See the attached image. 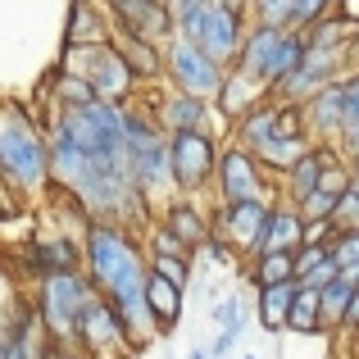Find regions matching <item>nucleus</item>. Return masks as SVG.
<instances>
[{
	"label": "nucleus",
	"instance_id": "aec40b11",
	"mask_svg": "<svg viewBox=\"0 0 359 359\" xmlns=\"http://www.w3.org/2000/svg\"><path fill=\"white\" fill-rule=\"evenodd\" d=\"M114 46L118 55L128 60L132 78H137V87H164V46L159 41H146V36H128V32H114Z\"/></svg>",
	"mask_w": 359,
	"mask_h": 359
},
{
	"label": "nucleus",
	"instance_id": "e433bc0d",
	"mask_svg": "<svg viewBox=\"0 0 359 359\" xmlns=\"http://www.w3.org/2000/svg\"><path fill=\"white\" fill-rule=\"evenodd\" d=\"M332 223H337L341 232H346V228H359V191H355V187L341 196V201H337V210H332Z\"/></svg>",
	"mask_w": 359,
	"mask_h": 359
},
{
	"label": "nucleus",
	"instance_id": "58836bf2",
	"mask_svg": "<svg viewBox=\"0 0 359 359\" xmlns=\"http://www.w3.org/2000/svg\"><path fill=\"white\" fill-rule=\"evenodd\" d=\"M337 337H346L351 346H359V287H355L351 305H346V314H341V327H337Z\"/></svg>",
	"mask_w": 359,
	"mask_h": 359
},
{
	"label": "nucleus",
	"instance_id": "6ab92c4d",
	"mask_svg": "<svg viewBox=\"0 0 359 359\" xmlns=\"http://www.w3.org/2000/svg\"><path fill=\"white\" fill-rule=\"evenodd\" d=\"M337 155H341V146H309L305 155H300L296 164H291L287 173L278 177L282 196H287L291 205H300V201H305V196H309V191H314V187H318V177H323V168L332 164Z\"/></svg>",
	"mask_w": 359,
	"mask_h": 359
},
{
	"label": "nucleus",
	"instance_id": "20e7f679",
	"mask_svg": "<svg viewBox=\"0 0 359 359\" xmlns=\"http://www.w3.org/2000/svg\"><path fill=\"white\" fill-rule=\"evenodd\" d=\"M123 128H128L132 182H137V191L146 196V201L155 205V214H159V205H164L168 196H177L173 191V159H168V132L159 128L155 114H150V105L141 100V91H137V100L123 105Z\"/></svg>",
	"mask_w": 359,
	"mask_h": 359
},
{
	"label": "nucleus",
	"instance_id": "f8f14e48",
	"mask_svg": "<svg viewBox=\"0 0 359 359\" xmlns=\"http://www.w3.org/2000/svg\"><path fill=\"white\" fill-rule=\"evenodd\" d=\"M269 210L273 201H214L210 205V228L223 232L232 245H237V255L245 259H255V255L264 250V228H269Z\"/></svg>",
	"mask_w": 359,
	"mask_h": 359
},
{
	"label": "nucleus",
	"instance_id": "09e8293b",
	"mask_svg": "<svg viewBox=\"0 0 359 359\" xmlns=\"http://www.w3.org/2000/svg\"><path fill=\"white\" fill-rule=\"evenodd\" d=\"M346 278H351V282H355V287H359V273H346Z\"/></svg>",
	"mask_w": 359,
	"mask_h": 359
},
{
	"label": "nucleus",
	"instance_id": "f3484780",
	"mask_svg": "<svg viewBox=\"0 0 359 359\" xmlns=\"http://www.w3.org/2000/svg\"><path fill=\"white\" fill-rule=\"evenodd\" d=\"M159 223H164L168 232H173L182 245H191V250H201L205 237H210V205H205V196H168L164 205H159L155 214Z\"/></svg>",
	"mask_w": 359,
	"mask_h": 359
},
{
	"label": "nucleus",
	"instance_id": "5701e85b",
	"mask_svg": "<svg viewBox=\"0 0 359 359\" xmlns=\"http://www.w3.org/2000/svg\"><path fill=\"white\" fill-rule=\"evenodd\" d=\"M296 291H300L296 278L255 291V318H259V332H269V337L287 332V314H291V305H296Z\"/></svg>",
	"mask_w": 359,
	"mask_h": 359
},
{
	"label": "nucleus",
	"instance_id": "ea45409f",
	"mask_svg": "<svg viewBox=\"0 0 359 359\" xmlns=\"http://www.w3.org/2000/svg\"><path fill=\"white\" fill-rule=\"evenodd\" d=\"M337 223L332 219H318V223H305V245H332L337 241Z\"/></svg>",
	"mask_w": 359,
	"mask_h": 359
},
{
	"label": "nucleus",
	"instance_id": "f704fd0d",
	"mask_svg": "<svg viewBox=\"0 0 359 359\" xmlns=\"http://www.w3.org/2000/svg\"><path fill=\"white\" fill-rule=\"evenodd\" d=\"M196 255H201V259H210V264H219V269H232V264H237V245L223 237V232H210Z\"/></svg>",
	"mask_w": 359,
	"mask_h": 359
},
{
	"label": "nucleus",
	"instance_id": "9b49d317",
	"mask_svg": "<svg viewBox=\"0 0 359 359\" xmlns=\"http://www.w3.org/2000/svg\"><path fill=\"white\" fill-rule=\"evenodd\" d=\"M141 100L150 105V114L159 118V128L164 132H191V128H210L219 132V137H232L228 123L219 118V109H214V100L205 96H191V91H173V87H146L141 91Z\"/></svg>",
	"mask_w": 359,
	"mask_h": 359
},
{
	"label": "nucleus",
	"instance_id": "79ce46f5",
	"mask_svg": "<svg viewBox=\"0 0 359 359\" xmlns=\"http://www.w3.org/2000/svg\"><path fill=\"white\" fill-rule=\"evenodd\" d=\"M341 155L351 159V164H359V123H351V128L341 132Z\"/></svg>",
	"mask_w": 359,
	"mask_h": 359
},
{
	"label": "nucleus",
	"instance_id": "39448f33",
	"mask_svg": "<svg viewBox=\"0 0 359 359\" xmlns=\"http://www.w3.org/2000/svg\"><path fill=\"white\" fill-rule=\"evenodd\" d=\"M27 296H32L36 314H41L46 337H50L60 351H78V318H82V309H87V300L96 296V287H91L87 269L36 278Z\"/></svg>",
	"mask_w": 359,
	"mask_h": 359
},
{
	"label": "nucleus",
	"instance_id": "c9c22d12",
	"mask_svg": "<svg viewBox=\"0 0 359 359\" xmlns=\"http://www.w3.org/2000/svg\"><path fill=\"white\" fill-rule=\"evenodd\" d=\"M241 332H245V318H241V323H232V327H219V337H214V341L205 346V351H210V359H228L232 351H237Z\"/></svg>",
	"mask_w": 359,
	"mask_h": 359
},
{
	"label": "nucleus",
	"instance_id": "49530a36",
	"mask_svg": "<svg viewBox=\"0 0 359 359\" xmlns=\"http://www.w3.org/2000/svg\"><path fill=\"white\" fill-rule=\"evenodd\" d=\"M60 359H91V355H82V351H64Z\"/></svg>",
	"mask_w": 359,
	"mask_h": 359
},
{
	"label": "nucleus",
	"instance_id": "4be33fe9",
	"mask_svg": "<svg viewBox=\"0 0 359 359\" xmlns=\"http://www.w3.org/2000/svg\"><path fill=\"white\" fill-rule=\"evenodd\" d=\"M146 305H150V314H155V332L173 337L177 323H182V309H187V287H177V282L150 273L146 278Z\"/></svg>",
	"mask_w": 359,
	"mask_h": 359
},
{
	"label": "nucleus",
	"instance_id": "9d476101",
	"mask_svg": "<svg viewBox=\"0 0 359 359\" xmlns=\"http://www.w3.org/2000/svg\"><path fill=\"white\" fill-rule=\"evenodd\" d=\"M223 78H228V64H219L196 41H187V36H177V32L164 41V87L214 100L219 87H223Z\"/></svg>",
	"mask_w": 359,
	"mask_h": 359
},
{
	"label": "nucleus",
	"instance_id": "473e14b6",
	"mask_svg": "<svg viewBox=\"0 0 359 359\" xmlns=\"http://www.w3.org/2000/svg\"><path fill=\"white\" fill-rule=\"evenodd\" d=\"M332 259H337V269H341V273H359V228L337 232V241H332Z\"/></svg>",
	"mask_w": 359,
	"mask_h": 359
},
{
	"label": "nucleus",
	"instance_id": "37998d69",
	"mask_svg": "<svg viewBox=\"0 0 359 359\" xmlns=\"http://www.w3.org/2000/svg\"><path fill=\"white\" fill-rule=\"evenodd\" d=\"M201 5H205V0H168V9H173V23H177L182 14H191V9H201Z\"/></svg>",
	"mask_w": 359,
	"mask_h": 359
},
{
	"label": "nucleus",
	"instance_id": "1a4fd4ad",
	"mask_svg": "<svg viewBox=\"0 0 359 359\" xmlns=\"http://www.w3.org/2000/svg\"><path fill=\"white\" fill-rule=\"evenodd\" d=\"M278 196H282L278 177H273L245 146H237L232 137L223 141L219 168H214V201L232 205V201H278Z\"/></svg>",
	"mask_w": 359,
	"mask_h": 359
},
{
	"label": "nucleus",
	"instance_id": "72a5a7b5",
	"mask_svg": "<svg viewBox=\"0 0 359 359\" xmlns=\"http://www.w3.org/2000/svg\"><path fill=\"white\" fill-rule=\"evenodd\" d=\"M337 201H341V196H332V191H323V187H314V191H309L305 201L296 205V210H300V219H305V223H318V219H332Z\"/></svg>",
	"mask_w": 359,
	"mask_h": 359
},
{
	"label": "nucleus",
	"instance_id": "7c9ffc66",
	"mask_svg": "<svg viewBox=\"0 0 359 359\" xmlns=\"http://www.w3.org/2000/svg\"><path fill=\"white\" fill-rule=\"evenodd\" d=\"M250 23H264V27H291L296 23V0H250Z\"/></svg>",
	"mask_w": 359,
	"mask_h": 359
},
{
	"label": "nucleus",
	"instance_id": "8fccbe9b",
	"mask_svg": "<svg viewBox=\"0 0 359 359\" xmlns=\"http://www.w3.org/2000/svg\"><path fill=\"white\" fill-rule=\"evenodd\" d=\"M241 359H259V355H241Z\"/></svg>",
	"mask_w": 359,
	"mask_h": 359
},
{
	"label": "nucleus",
	"instance_id": "a878e982",
	"mask_svg": "<svg viewBox=\"0 0 359 359\" xmlns=\"http://www.w3.org/2000/svg\"><path fill=\"white\" fill-rule=\"evenodd\" d=\"M241 273H245V282H250L255 291L291 282L296 278V250H264V255H255V259H245Z\"/></svg>",
	"mask_w": 359,
	"mask_h": 359
},
{
	"label": "nucleus",
	"instance_id": "c03bdc74",
	"mask_svg": "<svg viewBox=\"0 0 359 359\" xmlns=\"http://www.w3.org/2000/svg\"><path fill=\"white\" fill-rule=\"evenodd\" d=\"M223 5H228V9H241V14H245V9H250V0H223ZM245 18H250V14H245Z\"/></svg>",
	"mask_w": 359,
	"mask_h": 359
},
{
	"label": "nucleus",
	"instance_id": "ddd939ff",
	"mask_svg": "<svg viewBox=\"0 0 359 359\" xmlns=\"http://www.w3.org/2000/svg\"><path fill=\"white\" fill-rule=\"evenodd\" d=\"M78 351L91 359H132L128 351V332H123V318L114 314L105 296H91L87 309L78 318Z\"/></svg>",
	"mask_w": 359,
	"mask_h": 359
},
{
	"label": "nucleus",
	"instance_id": "c85d7f7f",
	"mask_svg": "<svg viewBox=\"0 0 359 359\" xmlns=\"http://www.w3.org/2000/svg\"><path fill=\"white\" fill-rule=\"evenodd\" d=\"M287 332L296 337H327L323 309H318V291H296V305L287 314Z\"/></svg>",
	"mask_w": 359,
	"mask_h": 359
},
{
	"label": "nucleus",
	"instance_id": "2eb2a0df",
	"mask_svg": "<svg viewBox=\"0 0 359 359\" xmlns=\"http://www.w3.org/2000/svg\"><path fill=\"white\" fill-rule=\"evenodd\" d=\"M23 269L32 282L50 278V273H78L82 269V232L50 228L41 237H32L23 245Z\"/></svg>",
	"mask_w": 359,
	"mask_h": 359
},
{
	"label": "nucleus",
	"instance_id": "c756f323",
	"mask_svg": "<svg viewBox=\"0 0 359 359\" xmlns=\"http://www.w3.org/2000/svg\"><path fill=\"white\" fill-rule=\"evenodd\" d=\"M351 296H355V282L346 278V273H337V278L318 291V309H323V327L327 332L341 327V314H346V305H351Z\"/></svg>",
	"mask_w": 359,
	"mask_h": 359
},
{
	"label": "nucleus",
	"instance_id": "4c0bfd02",
	"mask_svg": "<svg viewBox=\"0 0 359 359\" xmlns=\"http://www.w3.org/2000/svg\"><path fill=\"white\" fill-rule=\"evenodd\" d=\"M210 323H219V327L241 323V300L228 296V300H219V305H210Z\"/></svg>",
	"mask_w": 359,
	"mask_h": 359
},
{
	"label": "nucleus",
	"instance_id": "412c9836",
	"mask_svg": "<svg viewBox=\"0 0 359 359\" xmlns=\"http://www.w3.org/2000/svg\"><path fill=\"white\" fill-rule=\"evenodd\" d=\"M264 96H273V91L264 87L259 78H245V73L228 69V78H223L219 96H214V109H219V118L228 123V132H232V123H237V118L245 114V109H255Z\"/></svg>",
	"mask_w": 359,
	"mask_h": 359
},
{
	"label": "nucleus",
	"instance_id": "4468645a",
	"mask_svg": "<svg viewBox=\"0 0 359 359\" xmlns=\"http://www.w3.org/2000/svg\"><path fill=\"white\" fill-rule=\"evenodd\" d=\"M346 73H351V60H346V50H323V46H305V60H300V69L291 73L282 87H273V96L287 100V105H305L314 91H323L327 82H341Z\"/></svg>",
	"mask_w": 359,
	"mask_h": 359
},
{
	"label": "nucleus",
	"instance_id": "7ed1b4c3",
	"mask_svg": "<svg viewBox=\"0 0 359 359\" xmlns=\"http://www.w3.org/2000/svg\"><path fill=\"white\" fill-rule=\"evenodd\" d=\"M232 141L250 150L273 177H282L309 146H314V137H309V128H305V109L287 105V100H278V96H264L255 109H245V114L232 123Z\"/></svg>",
	"mask_w": 359,
	"mask_h": 359
},
{
	"label": "nucleus",
	"instance_id": "a19ab883",
	"mask_svg": "<svg viewBox=\"0 0 359 359\" xmlns=\"http://www.w3.org/2000/svg\"><path fill=\"white\" fill-rule=\"evenodd\" d=\"M359 123V69L346 73V128Z\"/></svg>",
	"mask_w": 359,
	"mask_h": 359
},
{
	"label": "nucleus",
	"instance_id": "0eeeda50",
	"mask_svg": "<svg viewBox=\"0 0 359 359\" xmlns=\"http://www.w3.org/2000/svg\"><path fill=\"white\" fill-rule=\"evenodd\" d=\"M219 132L191 128V132H168V159H173V191L177 196H210L214 191V168L223 150Z\"/></svg>",
	"mask_w": 359,
	"mask_h": 359
},
{
	"label": "nucleus",
	"instance_id": "dca6fc26",
	"mask_svg": "<svg viewBox=\"0 0 359 359\" xmlns=\"http://www.w3.org/2000/svg\"><path fill=\"white\" fill-rule=\"evenodd\" d=\"M305 128L314 137V146H341V132H346V78L341 82H327L323 91L305 100Z\"/></svg>",
	"mask_w": 359,
	"mask_h": 359
},
{
	"label": "nucleus",
	"instance_id": "bb28decb",
	"mask_svg": "<svg viewBox=\"0 0 359 359\" xmlns=\"http://www.w3.org/2000/svg\"><path fill=\"white\" fill-rule=\"evenodd\" d=\"M337 273L341 269H337V259H332V245H300L296 250V282H300V291H323Z\"/></svg>",
	"mask_w": 359,
	"mask_h": 359
},
{
	"label": "nucleus",
	"instance_id": "6e6552de",
	"mask_svg": "<svg viewBox=\"0 0 359 359\" xmlns=\"http://www.w3.org/2000/svg\"><path fill=\"white\" fill-rule=\"evenodd\" d=\"M245 27H250V18L241 14V9H228L223 0H205L201 9H191V14L177 18V36H187V41H196L201 50H210L219 64H237L241 55V41H245Z\"/></svg>",
	"mask_w": 359,
	"mask_h": 359
},
{
	"label": "nucleus",
	"instance_id": "393cba45",
	"mask_svg": "<svg viewBox=\"0 0 359 359\" xmlns=\"http://www.w3.org/2000/svg\"><path fill=\"white\" fill-rule=\"evenodd\" d=\"M287 32V27H264V23H250L245 27V41H241V55H237V64L232 69L245 73V78H259L264 82V69H269V55H273V46H278V36ZM269 87V82H264Z\"/></svg>",
	"mask_w": 359,
	"mask_h": 359
},
{
	"label": "nucleus",
	"instance_id": "cd10ccee",
	"mask_svg": "<svg viewBox=\"0 0 359 359\" xmlns=\"http://www.w3.org/2000/svg\"><path fill=\"white\" fill-rule=\"evenodd\" d=\"M300 60H305V32L287 27V32L278 36V46H273V55H269V69H264V82H269V91L282 87V82H287L291 73L300 69Z\"/></svg>",
	"mask_w": 359,
	"mask_h": 359
},
{
	"label": "nucleus",
	"instance_id": "f257e3e1",
	"mask_svg": "<svg viewBox=\"0 0 359 359\" xmlns=\"http://www.w3.org/2000/svg\"><path fill=\"white\" fill-rule=\"evenodd\" d=\"M50 191V141L46 123L27 100H0V196L46 201Z\"/></svg>",
	"mask_w": 359,
	"mask_h": 359
},
{
	"label": "nucleus",
	"instance_id": "423d86ee",
	"mask_svg": "<svg viewBox=\"0 0 359 359\" xmlns=\"http://www.w3.org/2000/svg\"><path fill=\"white\" fill-rule=\"evenodd\" d=\"M60 64L73 69V73H82V78L91 82V91H96V100H105V105H128L141 91L114 41H105V46H64Z\"/></svg>",
	"mask_w": 359,
	"mask_h": 359
},
{
	"label": "nucleus",
	"instance_id": "a211bd4d",
	"mask_svg": "<svg viewBox=\"0 0 359 359\" xmlns=\"http://www.w3.org/2000/svg\"><path fill=\"white\" fill-rule=\"evenodd\" d=\"M114 41V18L105 0H69L64 14V46H105Z\"/></svg>",
	"mask_w": 359,
	"mask_h": 359
},
{
	"label": "nucleus",
	"instance_id": "2f4dec72",
	"mask_svg": "<svg viewBox=\"0 0 359 359\" xmlns=\"http://www.w3.org/2000/svg\"><path fill=\"white\" fill-rule=\"evenodd\" d=\"M341 9V0H296V32H309L314 23H323L327 14H337Z\"/></svg>",
	"mask_w": 359,
	"mask_h": 359
},
{
	"label": "nucleus",
	"instance_id": "de8ad7c7",
	"mask_svg": "<svg viewBox=\"0 0 359 359\" xmlns=\"http://www.w3.org/2000/svg\"><path fill=\"white\" fill-rule=\"evenodd\" d=\"M351 187L359 191V164H351Z\"/></svg>",
	"mask_w": 359,
	"mask_h": 359
},
{
	"label": "nucleus",
	"instance_id": "f03ea898",
	"mask_svg": "<svg viewBox=\"0 0 359 359\" xmlns=\"http://www.w3.org/2000/svg\"><path fill=\"white\" fill-rule=\"evenodd\" d=\"M82 269H87L96 296H105L109 305H123L128 296H141L146 278H150L141 232L123 228V223L91 219L82 228Z\"/></svg>",
	"mask_w": 359,
	"mask_h": 359
},
{
	"label": "nucleus",
	"instance_id": "a18cd8bd",
	"mask_svg": "<svg viewBox=\"0 0 359 359\" xmlns=\"http://www.w3.org/2000/svg\"><path fill=\"white\" fill-rule=\"evenodd\" d=\"M187 359H210V351H205V346H196V351L187 355Z\"/></svg>",
	"mask_w": 359,
	"mask_h": 359
},
{
	"label": "nucleus",
	"instance_id": "b1692460",
	"mask_svg": "<svg viewBox=\"0 0 359 359\" xmlns=\"http://www.w3.org/2000/svg\"><path fill=\"white\" fill-rule=\"evenodd\" d=\"M300 245H305V219L287 196H278L269 210V228H264V250H300Z\"/></svg>",
	"mask_w": 359,
	"mask_h": 359
}]
</instances>
